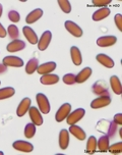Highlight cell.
Returning <instances> with one entry per match:
<instances>
[{
	"mask_svg": "<svg viewBox=\"0 0 122 155\" xmlns=\"http://www.w3.org/2000/svg\"><path fill=\"white\" fill-rule=\"evenodd\" d=\"M96 129L98 130L99 132L103 133L104 135H106L109 138H111L116 134V132H117V124L113 120H101L97 124Z\"/></svg>",
	"mask_w": 122,
	"mask_h": 155,
	"instance_id": "cell-1",
	"label": "cell"
},
{
	"mask_svg": "<svg viewBox=\"0 0 122 155\" xmlns=\"http://www.w3.org/2000/svg\"><path fill=\"white\" fill-rule=\"evenodd\" d=\"M92 91L98 96H109V90H108L107 84L103 80H100V81L94 83V85L92 86Z\"/></svg>",
	"mask_w": 122,
	"mask_h": 155,
	"instance_id": "cell-2",
	"label": "cell"
},
{
	"mask_svg": "<svg viewBox=\"0 0 122 155\" xmlns=\"http://www.w3.org/2000/svg\"><path fill=\"white\" fill-rule=\"evenodd\" d=\"M36 99H37L39 108H40L41 112L45 113V114L49 113L50 112V103H49V100L46 97L45 94L38 93L37 96H36Z\"/></svg>",
	"mask_w": 122,
	"mask_h": 155,
	"instance_id": "cell-3",
	"label": "cell"
},
{
	"mask_svg": "<svg viewBox=\"0 0 122 155\" xmlns=\"http://www.w3.org/2000/svg\"><path fill=\"white\" fill-rule=\"evenodd\" d=\"M85 114V110L84 108L75 109L73 112L69 113L68 116L66 117L67 118V124H69V126H71V124H75L77 121H79L82 117H84Z\"/></svg>",
	"mask_w": 122,
	"mask_h": 155,
	"instance_id": "cell-4",
	"label": "cell"
},
{
	"mask_svg": "<svg viewBox=\"0 0 122 155\" xmlns=\"http://www.w3.org/2000/svg\"><path fill=\"white\" fill-rule=\"evenodd\" d=\"M71 110V105L69 103H64L60 106V108L57 110L56 115H55V120L57 121H62L64 120L66 117L68 116V114L70 113Z\"/></svg>",
	"mask_w": 122,
	"mask_h": 155,
	"instance_id": "cell-5",
	"label": "cell"
},
{
	"mask_svg": "<svg viewBox=\"0 0 122 155\" xmlns=\"http://www.w3.org/2000/svg\"><path fill=\"white\" fill-rule=\"evenodd\" d=\"M111 103L110 96H99L98 98L94 99L93 102L91 103V107L94 109H99L102 107L108 106Z\"/></svg>",
	"mask_w": 122,
	"mask_h": 155,
	"instance_id": "cell-6",
	"label": "cell"
},
{
	"mask_svg": "<svg viewBox=\"0 0 122 155\" xmlns=\"http://www.w3.org/2000/svg\"><path fill=\"white\" fill-rule=\"evenodd\" d=\"M64 26H65V29L67 30L71 35H73L74 37H82V33L84 32H82V28H80L79 25H76L75 23H73V21H66Z\"/></svg>",
	"mask_w": 122,
	"mask_h": 155,
	"instance_id": "cell-7",
	"label": "cell"
},
{
	"mask_svg": "<svg viewBox=\"0 0 122 155\" xmlns=\"http://www.w3.org/2000/svg\"><path fill=\"white\" fill-rule=\"evenodd\" d=\"M51 38H52V33L50 31H46L43 33V35L41 36V39L38 41V48L39 50L44 51L47 49V47L51 42Z\"/></svg>",
	"mask_w": 122,
	"mask_h": 155,
	"instance_id": "cell-8",
	"label": "cell"
},
{
	"mask_svg": "<svg viewBox=\"0 0 122 155\" xmlns=\"http://www.w3.org/2000/svg\"><path fill=\"white\" fill-rule=\"evenodd\" d=\"M13 148L18 151H21V152H32L34 150V146L33 144H30V142H27V141H15L14 143L12 144Z\"/></svg>",
	"mask_w": 122,
	"mask_h": 155,
	"instance_id": "cell-9",
	"label": "cell"
},
{
	"mask_svg": "<svg viewBox=\"0 0 122 155\" xmlns=\"http://www.w3.org/2000/svg\"><path fill=\"white\" fill-rule=\"evenodd\" d=\"M3 64L5 66H13V68H21L24 65V61L21 58L18 56H6L3 58Z\"/></svg>",
	"mask_w": 122,
	"mask_h": 155,
	"instance_id": "cell-10",
	"label": "cell"
},
{
	"mask_svg": "<svg viewBox=\"0 0 122 155\" xmlns=\"http://www.w3.org/2000/svg\"><path fill=\"white\" fill-rule=\"evenodd\" d=\"M29 113H30V118L32 120L34 124H36V126H41L43 124V117L41 115L40 111L38 110V108H36L34 106L30 107Z\"/></svg>",
	"mask_w": 122,
	"mask_h": 155,
	"instance_id": "cell-11",
	"label": "cell"
},
{
	"mask_svg": "<svg viewBox=\"0 0 122 155\" xmlns=\"http://www.w3.org/2000/svg\"><path fill=\"white\" fill-rule=\"evenodd\" d=\"M117 42V38L115 36H103V37H100L97 40V44L100 47H108L112 46Z\"/></svg>",
	"mask_w": 122,
	"mask_h": 155,
	"instance_id": "cell-12",
	"label": "cell"
},
{
	"mask_svg": "<svg viewBox=\"0 0 122 155\" xmlns=\"http://www.w3.org/2000/svg\"><path fill=\"white\" fill-rule=\"evenodd\" d=\"M55 68H56V63L54 61H49V62H46V63H43V64L39 65L38 68H37V71L40 74H50L51 71H53Z\"/></svg>",
	"mask_w": 122,
	"mask_h": 155,
	"instance_id": "cell-13",
	"label": "cell"
},
{
	"mask_svg": "<svg viewBox=\"0 0 122 155\" xmlns=\"http://www.w3.org/2000/svg\"><path fill=\"white\" fill-rule=\"evenodd\" d=\"M26 48V43L21 40H18V39H15L12 42H10L8 45L6 46V49L8 52H16V51H21L23 49Z\"/></svg>",
	"mask_w": 122,
	"mask_h": 155,
	"instance_id": "cell-14",
	"label": "cell"
},
{
	"mask_svg": "<svg viewBox=\"0 0 122 155\" xmlns=\"http://www.w3.org/2000/svg\"><path fill=\"white\" fill-rule=\"evenodd\" d=\"M30 107V98H24L19 103L18 109H16V113L18 116H24L26 114L27 111H29Z\"/></svg>",
	"mask_w": 122,
	"mask_h": 155,
	"instance_id": "cell-15",
	"label": "cell"
},
{
	"mask_svg": "<svg viewBox=\"0 0 122 155\" xmlns=\"http://www.w3.org/2000/svg\"><path fill=\"white\" fill-rule=\"evenodd\" d=\"M23 32H24V37L27 39V41H29L30 44H37L38 43L37 34H36L35 31L32 29V28H30V27H24L23 28Z\"/></svg>",
	"mask_w": 122,
	"mask_h": 155,
	"instance_id": "cell-16",
	"label": "cell"
},
{
	"mask_svg": "<svg viewBox=\"0 0 122 155\" xmlns=\"http://www.w3.org/2000/svg\"><path fill=\"white\" fill-rule=\"evenodd\" d=\"M69 143V133L67 130L63 129L59 133V146L62 150H65L68 147Z\"/></svg>",
	"mask_w": 122,
	"mask_h": 155,
	"instance_id": "cell-17",
	"label": "cell"
},
{
	"mask_svg": "<svg viewBox=\"0 0 122 155\" xmlns=\"http://www.w3.org/2000/svg\"><path fill=\"white\" fill-rule=\"evenodd\" d=\"M96 59L98 60L102 65L106 66L108 68H114V61H113V59L106 54H98L96 56Z\"/></svg>",
	"mask_w": 122,
	"mask_h": 155,
	"instance_id": "cell-18",
	"label": "cell"
},
{
	"mask_svg": "<svg viewBox=\"0 0 122 155\" xmlns=\"http://www.w3.org/2000/svg\"><path fill=\"white\" fill-rule=\"evenodd\" d=\"M58 81H59V77H58L57 74H44L40 79L41 84L46 85V86L54 85V84H56V83H58Z\"/></svg>",
	"mask_w": 122,
	"mask_h": 155,
	"instance_id": "cell-19",
	"label": "cell"
},
{
	"mask_svg": "<svg viewBox=\"0 0 122 155\" xmlns=\"http://www.w3.org/2000/svg\"><path fill=\"white\" fill-rule=\"evenodd\" d=\"M43 15V10L41 8H36L35 10H33L32 12H30L27 15L26 21L27 24H33L35 21H37L39 18H41V16Z\"/></svg>",
	"mask_w": 122,
	"mask_h": 155,
	"instance_id": "cell-20",
	"label": "cell"
},
{
	"mask_svg": "<svg viewBox=\"0 0 122 155\" xmlns=\"http://www.w3.org/2000/svg\"><path fill=\"white\" fill-rule=\"evenodd\" d=\"M70 55H71V59H72L73 63L75 65H80L82 62V53H80L79 49L76 46H72L70 48Z\"/></svg>",
	"mask_w": 122,
	"mask_h": 155,
	"instance_id": "cell-21",
	"label": "cell"
},
{
	"mask_svg": "<svg viewBox=\"0 0 122 155\" xmlns=\"http://www.w3.org/2000/svg\"><path fill=\"white\" fill-rule=\"evenodd\" d=\"M69 132L71 133V135H73L76 139L80 141H84L85 139V133L82 128H79V126L75 124H71V127L69 128Z\"/></svg>",
	"mask_w": 122,
	"mask_h": 155,
	"instance_id": "cell-22",
	"label": "cell"
},
{
	"mask_svg": "<svg viewBox=\"0 0 122 155\" xmlns=\"http://www.w3.org/2000/svg\"><path fill=\"white\" fill-rule=\"evenodd\" d=\"M109 137L108 136H102L100 139L97 141V147H98L100 152H106L108 151V148H109Z\"/></svg>",
	"mask_w": 122,
	"mask_h": 155,
	"instance_id": "cell-23",
	"label": "cell"
},
{
	"mask_svg": "<svg viewBox=\"0 0 122 155\" xmlns=\"http://www.w3.org/2000/svg\"><path fill=\"white\" fill-rule=\"evenodd\" d=\"M110 85H111V88L112 90L114 91L115 94L117 95H120L122 93V87H121V83H120V80L117 76H112L110 78Z\"/></svg>",
	"mask_w": 122,
	"mask_h": 155,
	"instance_id": "cell-24",
	"label": "cell"
},
{
	"mask_svg": "<svg viewBox=\"0 0 122 155\" xmlns=\"http://www.w3.org/2000/svg\"><path fill=\"white\" fill-rule=\"evenodd\" d=\"M110 15V9L107 7H103V8H100L97 12H94L93 15V19L96 21H102V19L106 18L108 15Z\"/></svg>",
	"mask_w": 122,
	"mask_h": 155,
	"instance_id": "cell-25",
	"label": "cell"
},
{
	"mask_svg": "<svg viewBox=\"0 0 122 155\" xmlns=\"http://www.w3.org/2000/svg\"><path fill=\"white\" fill-rule=\"evenodd\" d=\"M92 74V68H85L79 73L77 76H75L76 83H84L85 82Z\"/></svg>",
	"mask_w": 122,
	"mask_h": 155,
	"instance_id": "cell-26",
	"label": "cell"
},
{
	"mask_svg": "<svg viewBox=\"0 0 122 155\" xmlns=\"http://www.w3.org/2000/svg\"><path fill=\"white\" fill-rule=\"evenodd\" d=\"M38 66H39V61H38L37 58H32V59H30L29 62H27L26 65L27 74H32L33 73H35V71H37Z\"/></svg>",
	"mask_w": 122,
	"mask_h": 155,
	"instance_id": "cell-27",
	"label": "cell"
},
{
	"mask_svg": "<svg viewBox=\"0 0 122 155\" xmlns=\"http://www.w3.org/2000/svg\"><path fill=\"white\" fill-rule=\"evenodd\" d=\"M15 94V90L11 87H6L0 89V100L7 99L9 97H12Z\"/></svg>",
	"mask_w": 122,
	"mask_h": 155,
	"instance_id": "cell-28",
	"label": "cell"
},
{
	"mask_svg": "<svg viewBox=\"0 0 122 155\" xmlns=\"http://www.w3.org/2000/svg\"><path fill=\"white\" fill-rule=\"evenodd\" d=\"M97 150V139L94 136H91L90 138H88V143H87V153H94V152H96Z\"/></svg>",
	"mask_w": 122,
	"mask_h": 155,
	"instance_id": "cell-29",
	"label": "cell"
},
{
	"mask_svg": "<svg viewBox=\"0 0 122 155\" xmlns=\"http://www.w3.org/2000/svg\"><path fill=\"white\" fill-rule=\"evenodd\" d=\"M36 134V124H27L26 126V129H24V136L27 138V139H30L33 138Z\"/></svg>",
	"mask_w": 122,
	"mask_h": 155,
	"instance_id": "cell-30",
	"label": "cell"
},
{
	"mask_svg": "<svg viewBox=\"0 0 122 155\" xmlns=\"http://www.w3.org/2000/svg\"><path fill=\"white\" fill-rule=\"evenodd\" d=\"M58 4L61 8L63 12L65 13H69L71 12V5H70V2L67 1V0H58Z\"/></svg>",
	"mask_w": 122,
	"mask_h": 155,
	"instance_id": "cell-31",
	"label": "cell"
},
{
	"mask_svg": "<svg viewBox=\"0 0 122 155\" xmlns=\"http://www.w3.org/2000/svg\"><path fill=\"white\" fill-rule=\"evenodd\" d=\"M7 33H8V35H9V37L14 39V40L18 37V35H19L18 27L14 26V25H10V26H8Z\"/></svg>",
	"mask_w": 122,
	"mask_h": 155,
	"instance_id": "cell-32",
	"label": "cell"
},
{
	"mask_svg": "<svg viewBox=\"0 0 122 155\" xmlns=\"http://www.w3.org/2000/svg\"><path fill=\"white\" fill-rule=\"evenodd\" d=\"M63 82L67 85H73L75 84L76 81H75V76L73 74H64L63 77Z\"/></svg>",
	"mask_w": 122,
	"mask_h": 155,
	"instance_id": "cell-33",
	"label": "cell"
},
{
	"mask_svg": "<svg viewBox=\"0 0 122 155\" xmlns=\"http://www.w3.org/2000/svg\"><path fill=\"white\" fill-rule=\"evenodd\" d=\"M108 150H109L111 153H121V151H122V143L118 142V143H115L114 145L109 146Z\"/></svg>",
	"mask_w": 122,
	"mask_h": 155,
	"instance_id": "cell-34",
	"label": "cell"
},
{
	"mask_svg": "<svg viewBox=\"0 0 122 155\" xmlns=\"http://www.w3.org/2000/svg\"><path fill=\"white\" fill-rule=\"evenodd\" d=\"M8 18L11 21H13V23H18V21H19V19H21V15H19V13L18 12H15V10H10V12H8Z\"/></svg>",
	"mask_w": 122,
	"mask_h": 155,
	"instance_id": "cell-35",
	"label": "cell"
},
{
	"mask_svg": "<svg viewBox=\"0 0 122 155\" xmlns=\"http://www.w3.org/2000/svg\"><path fill=\"white\" fill-rule=\"evenodd\" d=\"M111 3V0H93V4L95 6H106Z\"/></svg>",
	"mask_w": 122,
	"mask_h": 155,
	"instance_id": "cell-36",
	"label": "cell"
},
{
	"mask_svg": "<svg viewBox=\"0 0 122 155\" xmlns=\"http://www.w3.org/2000/svg\"><path fill=\"white\" fill-rule=\"evenodd\" d=\"M114 21H115V24H116V26H117L119 31H122V15H119V13L116 15Z\"/></svg>",
	"mask_w": 122,
	"mask_h": 155,
	"instance_id": "cell-37",
	"label": "cell"
},
{
	"mask_svg": "<svg viewBox=\"0 0 122 155\" xmlns=\"http://www.w3.org/2000/svg\"><path fill=\"white\" fill-rule=\"evenodd\" d=\"M113 121H114L117 126H120V124H122V114H121V113H117V114H115L114 118H113Z\"/></svg>",
	"mask_w": 122,
	"mask_h": 155,
	"instance_id": "cell-38",
	"label": "cell"
},
{
	"mask_svg": "<svg viewBox=\"0 0 122 155\" xmlns=\"http://www.w3.org/2000/svg\"><path fill=\"white\" fill-rule=\"evenodd\" d=\"M6 34H7L6 30H5V29H4V27L2 26L1 24H0V38L6 37Z\"/></svg>",
	"mask_w": 122,
	"mask_h": 155,
	"instance_id": "cell-39",
	"label": "cell"
},
{
	"mask_svg": "<svg viewBox=\"0 0 122 155\" xmlns=\"http://www.w3.org/2000/svg\"><path fill=\"white\" fill-rule=\"evenodd\" d=\"M7 71V66H5L4 64H0V74H3Z\"/></svg>",
	"mask_w": 122,
	"mask_h": 155,
	"instance_id": "cell-40",
	"label": "cell"
},
{
	"mask_svg": "<svg viewBox=\"0 0 122 155\" xmlns=\"http://www.w3.org/2000/svg\"><path fill=\"white\" fill-rule=\"evenodd\" d=\"M2 10H3V7H2V4H0V16L2 15Z\"/></svg>",
	"mask_w": 122,
	"mask_h": 155,
	"instance_id": "cell-41",
	"label": "cell"
},
{
	"mask_svg": "<svg viewBox=\"0 0 122 155\" xmlns=\"http://www.w3.org/2000/svg\"><path fill=\"white\" fill-rule=\"evenodd\" d=\"M2 154H3V152H1V151H0V155H2Z\"/></svg>",
	"mask_w": 122,
	"mask_h": 155,
	"instance_id": "cell-42",
	"label": "cell"
},
{
	"mask_svg": "<svg viewBox=\"0 0 122 155\" xmlns=\"http://www.w3.org/2000/svg\"><path fill=\"white\" fill-rule=\"evenodd\" d=\"M0 84H1V82H0Z\"/></svg>",
	"mask_w": 122,
	"mask_h": 155,
	"instance_id": "cell-43",
	"label": "cell"
}]
</instances>
